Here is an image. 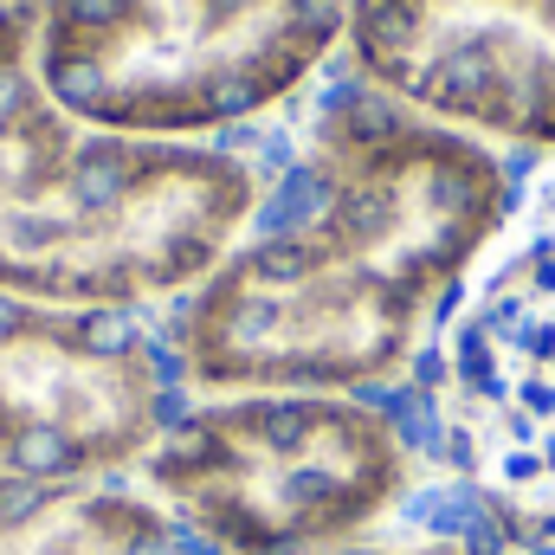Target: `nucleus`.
Masks as SVG:
<instances>
[{
  "instance_id": "f257e3e1",
  "label": "nucleus",
  "mask_w": 555,
  "mask_h": 555,
  "mask_svg": "<svg viewBox=\"0 0 555 555\" xmlns=\"http://www.w3.org/2000/svg\"><path fill=\"white\" fill-rule=\"evenodd\" d=\"M304 181V214L233 246L188 291L175 343L201 395L395 382L511 220L504 162L388 98H336Z\"/></svg>"
},
{
  "instance_id": "f03ea898",
  "label": "nucleus",
  "mask_w": 555,
  "mask_h": 555,
  "mask_svg": "<svg viewBox=\"0 0 555 555\" xmlns=\"http://www.w3.org/2000/svg\"><path fill=\"white\" fill-rule=\"evenodd\" d=\"M33 52L0 39V291L124 317L194 291L259 207L253 162L85 130L46 98Z\"/></svg>"
},
{
  "instance_id": "7ed1b4c3",
  "label": "nucleus",
  "mask_w": 555,
  "mask_h": 555,
  "mask_svg": "<svg viewBox=\"0 0 555 555\" xmlns=\"http://www.w3.org/2000/svg\"><path fill=\"white\" fill-rule=\"evenodd\" d=\"M356 0H52L33 72L85 130L201 142L304 91Z\"/></svg>"
},
{
  "instance_id": "20e7f679",
  "label": "nucleus",
  "mask_w": 555,
  "mask_h": 555,
  "mask_svg": "<svg viewBox=\"0 0 555 555\" xmlns=\"http://www.w3.org/2000/svg\"><path fill=\"white\" fill-rule=\"evenodd\" d=\"M137 472L220 555H330L414 485L401 433L356 395H214Z\"/></svg>"
},
{
  "instance_id": "39448f33",
  "label": "nucleus",
  "mask_w": 555,
  "mask_h": 555,
  "mask_svg": "<svg viewBox=\"0 0 555 555\" xmlns=\"http://www.w3.org/2000/svg\"><path fill=\"white\" fill-rule=\"evenodd\" d=\"M446 420L472 478L555 524V181L446 330Z\"/></svg>"
},
{
  "instance_id": "423d86ee",
  "label": "nucleus",
  "mask_w": 555,
  "mask_h": 555,
  "mask_svg": "<svg viewBox=\"0 0 555 555\" xmlns=\"http://www.w3.org/2000/svg\"><path fill=\"white\" fill-rule=\"evenodd\" d=\"M162 369L124 310H59L0 291V465L111 478L162 439Z\"/></svg>"
},
{
  "instance_id": "0eeeda50",
  "label": "nucleus",
  "mask_w": 555,
  "mask_h": 555,
  "mask_svg": "<svg viewBox=\"0 0 555 555\" xmlns=\"http://www.w3.org/2000/svg\"><path fill=\"white\" fill-rule=\"evenodd\" d=\"M343 39L375 98L472 142L555 149V0H356Z\"/></svg>"
},
{
  "instance_id": "6e6552de",
  "label": "nucleus",
  "mask_w": 555,
  "mask_h": 555,
  "mask_svg": "<svg viewBox=\"0 0 555 555\" xmlns=\"http://www.w3.org/2000/svg\"><path fill=\"white\" fill-rule=\"evenodd\" d=\"M0 555H188L175 524L98 478H26L0 465Z\"/></svg>"
},
{
  "instance_id": "1a4fd4ad",
  "label": "nucleus",
  "mask_w": 555,
  "mask_h": 555,
  "mask_svg": "<svg viewBox=\"0 0 555 555\" xmlns=\"http://www.w3.org/2000/svg\"><path fill=\"white\" fill-rule=\"evenodd\" d=\"M46 7H52V0H0V39H26V46H39Z\"/></svg>"
},
{
  "instance_id": "9d476101",
  "label": "nucleus",
  "mask_w": 555,
  "mask_h": 555,
  "mask_svg": "<svg viewBox=\"0 0 555 555\" xmlns=\"http://www.w3.org/2000/svg\"><path fill=\"white\" fill-rule=\"evenodd\" d=\"M408 555H465V550H452V543H426V550H408Z\"/></svg>"
}]
</instances>
